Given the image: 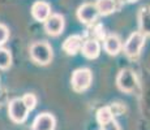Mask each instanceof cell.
<instances>
[{
    "mask_svg": "<svg viewBox=\"0 0 150 130\" xmlns=\"http://www.w3.org/2000/svg\"><path fill=\"white\" fill-rule=\"evenodd\" d=\"M30 56L37 64L47 65L52 60V48L46 42H35L30 47Z\"/></svg>",
    "mask_w": 150,
    "mask_h": 130,
    "instance_id": "6da1fadb",
    "label": "cell"
},
{
    "mask_svg": "<svg viewBox=\"0 0 150 130\" xmlns=\"http://www.w3.org/2000/svg\"><path fill=\"white\" fill-rule=\"evenodd\" d=\"M91 81H93V74H91L90 69L88 68L77 69L72 74V79H71L72 89L76 92H82L90 87Z\"/></svg>",
    "mask_w": 150,
    "mask_h": 130,
    "instance_id": "7a4b0ae2",
    "label": "cell"
},
{
    "mask_svg": "<svg viewBox=\"0 0 150 130\" xmlns=\"http://www.w3.org/2000/svg\"><path fill=\"white\" fill-rule=\"evenodd\" d=\"M116 85L123 92L132 94V92L138 90V81L136 74L129 69H124L119 73L116 78Z\"/></svg>",
    "mask_w": 150,
    "mask_h": 130,
    "instance_id": "3957f363",
    "label": "cell"
},
{
    "mask_svg": "<svg viewBox=\"0 0 150 130\" xmlns=\"http://www.w3.org/2000/svg\"><path fill=\"white\" fill-rule=\"evenodd\" d=\"M29 109L25 105L22 98H16V99L11 100L9 105H8V115H9L11 120L16 124H22L26 121L28 115H29Z\"/></svg>",
    "mask_w": 150,
    "mask_h": 130,
    "instance_id": "277c9868",
    "label": "cell"
},
{
    "mask_svg": "<svg viewBox=\"0 0 150 130\" xmlns=\"http://www.w3.org/2000/svg\"><path fill=\"white\" fill-rule=\"evenodd\" d=\"M144 43H145V35L142 33L131 34V37L127 39L125 44H124V52L128 57L134 59L140 55V52L144 47Z\"/></svg>",
    "mask_w": 150,
    "mask_h": 130,
    "instance_id": "5b68a950",
    "label": "cell"
},
{
    "mask_svg": "<svg viewBox=\"0 0 150 130\" xmlns=\"http://www.w3.org/2000/svg\"><path fill=\"white\" fill-rule=\"evenodd\" d=\"M64 24V17L62 14H50V17L45 21V30L48 35L56 37L62 34Z\"/></svg>",
    "mask_w": 150,
    "mask_h": 130,
    "instance_id": "8992f818",
    "label": "cell"
},
{
    "mask_svg": "<svg viewBox=\"0 0 150 130\" xmlns=\"http://www.w3.org/2000/svg\"><path fill=\"white\" fill-rule=\"evenodd\" d=\"M98 9L96 7V4H91V3H86L82 4L81 7L77 11V18L82 22V24H91L97 20L98 17Z\"/></svg>",
    "mask_w": 150,
    "mask_h": 130,
    "instance_id": "52a82bcc",
    "label": "cell"
},
{
    "mask_svg": "<svg viewBox=\"0 0 150 130\" xmlns=\"http://www.w3.org/2000/svg\"><path fill=\"white\" fill-rule=\"evenodd\" d=\"M56 120L51 113H41L33 121V130H55Z\"/></svg>",
    "mask_w": 150,
    "mask_h": 130,
    "instance_id": "ba28073f",
    "label": "cell"
},
{
    "mask_svg": "<svg viewBox=\"0 0 150 130\" xmlns=\"http://www.w3.org/2000/svg\"><path fill=\"white\" fill-rule=\"evenodd\" d=\"M31 14L39 22H45L51 14V7L46 1H35L31 7Z\"/></svg>",
    "mask_w": 150,
    "mask_h": 130,
    "instance_id": "9c48e42d",
    "label": "cell"
},
{
    "mask_svg": "<svg viewBox=\"0 0 150 130\" xmlns=\"http://www.w3.org/2000/svg\"><path fill=\"white\" fill-rule=\"evenodd\" d=\"M85 40L81 35H71L63 43V50L67 55H76L77 52L81 51L82 44Z\"/></svg>",
    "mask_w": 150,
    "mask_h": 130,
    "instance_id": "30bf717a",
    "label": "cell"
},
{
    "mask_svg": "<svg viewBox=\"0 0 150 130\" xmlns=\"http://www.w3.org/2000/svg\"><path fill=\"white\" fill-rule=\"evenodd\" d=\"M103 47H105V51L108 55L115 56V55H117L122 51V40L115 34H110L103 40Z\"/></svg>",
    "mask_w": 150,
    "mask_h": 130,
    "instance_id": "8fae6325",
    "label": "cell"
},
{
    "mask_svg": "<svg viewBox=\"0 0 150 130\" xmlns=\"http://www.w3.org/2000/svg\"><path fill=\"white\" fill-rule=\"evenodd\" d=\"M82 55L86 57V59H97L99 56V52H100V46H99V42L97 39H88L83 42L82 44Z\"/></svg>",
    "mask_w": 150,
    "mask_h": 130,
    "instance_id": "7c38bea8",
    "label": "cell"
},
{
    "mask_svg": "<svg viewBox=\"0 0 150 130\" xmlns=\"http://www.w3.org/2000/svg\"><path fill=\"white\" fill-rule=\"evenodd\" d=\"M96 7L99 14L107 16V14H111L114 12L116 5H115V0H97Z\"/></svg>",
    "mask_w": 150,
    "mask_h": 130,
    "instance_id": "4fadbf2b",
    "label": "cell"
},
{
    "mask_svg": "<svg viewBox=\"0 0 150 130\" xmlns=\"http://www.w3.org/2000/svg\"><path fill=\"white\" fill-rule=\"evenodd\" d=\"M140 25H141V33L144 35L150 34V8H142L140 12Z\"/></svg>",
    "mask_w": 150,
    "mask_h": 130,
    "instance_id": "5bb4252c",
    "label": "cell"
},
{
    "mask_svg": "<svg viewBox=\"0 0 150 130\" xmlns=\"http://www.w3.org/2000/svg\"><path fill=\"white\" fill-rule=\"evenodd\" d=\"M114 118V113H112L111 108L110 107H102V108L98 109L97 112V121L99 125H103V124L108 122Z\"/></svg>",
    "mask_w": 150,
    "mask_h": 130,
    "instance_id": "9a60e30c",
    "label": "cell"
},
{
    "mask_svg": "<svg viewBox=\"0 0 150 130\" xmlns=\"http://www.w3.org/2000/svg\"><path fill=\"white\" fill-rule=\"evenodd\" d=\"M12 64V55L5 48H0V69H8Z\"/></svg>",
    "mask_w": 150,
    "mask_h": 130,
    "instance_id": "2e32d148",
    "label": "cell"
},
{
    "mask_svg": "<svg viewBox=\"0 0 150 130\" xmlns=\"http://www.w3.org/2000/svg\"><path fill=\"white\" fill-rule=\"evenodd\" d=\"M22 100H24L25 105L28 107L29 111H33L37 105V96L34 94H25L22 96Z\"/></svg>",
    "mask_w": 150,
    "mask_h": 130,
    "instance_id": "e0dca14e",
    "label": "cell"
},
{
    "mask_svg": "<svg viewBox=\"0 0 150 130\" xmlns=\"http://www.w3.org/2000/svg\"><path fill=\"white\" fill-rule=\"evenodd\" d=\"M110 108H111L114 116H120V115H123L124 112H125V107H124L122 103H114L110 105Z\"/></svg>",
    "mask_w": 150,
    "mask_h": 130,
    "instance_id": "ac0fdd59",
    "label": "cell"
},
{
    "mask_svg": "<svg viewBox=\"0 0 150 130\" xmlns=\"http://www.w3.org/2000/svg\"><path fill=\"white\" fill-rule=\"evenodd\" d=\"M9 38V30L5 25L0 24V44H4Z\"/></svg>",
    "mask_w": 150,
    "mask_h": 130,
    "instance_id": "d6986e66",
    "label": "cell"
},
{
    "mask_svg": "<svg viewBox=\"0 0 150 130\" xmlns=\"http://www.w3.org/2000/svg\"><path fill=\"white\" fill-rule=\"evenodd\" d=\"M100 130H122V129H120L119 124H117L116 121L112 118L111 121H108V122L100 125Z\"/></svg>",
    "mask_w": 150,
    "mask_h": 130,
    "instance_id": "ffe728a7",
    "label": "cell"
},
{
    "mask_svg": "<svg viewBox=\"0 0 150 130\" xmlns=\"http://www.w3.org/2000/svg\"><path fill=\"white\" fill-rule=\"evenodd\" d=\"M128 1H137V0H128Z\"/></svg>",
    "mask_w": 150,
    "mask_h": 130,
    "instance_id": "44dd1931",
    "label": "cell"
}]
</instances>
